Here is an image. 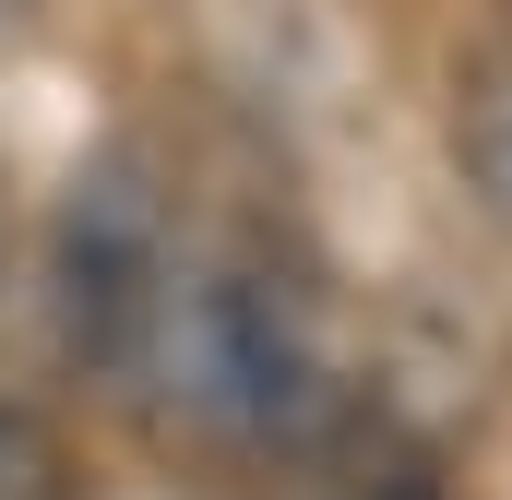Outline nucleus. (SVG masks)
Instances as JSON below:
<instances>
[{"label": "nucleus", "instance_id": "f257e3e1", "mask_svg": "<svg viewBox=\"0 0 512 500\" xmlns=\"http://www.w3.org/2000/svg\"><path fill=\"white\" fill-rule=\"evenodd\" d=\"M143 381H167V405H179L203 441L286 453V441L322 417V334H310V298H298L262 250H179L167 322H155V370Z\"/></svg>", "mask_w": 512, "mask_h": 500}, {"label": "nucleus", "instance_id": "f03ea898", "mask_svg": "<svg viewBox=\"0 0 512 500\" xmlns=\"http://www.w3.org/2000/svg\"><path fill=\"white\" fill-rule=\"evenodd\" d=\"M167 274H179V215L143 143H96L60 179L48 215V334L84 381H131L155 370V322H167Z\"/></svg>", "mask_w": 512, "mask_h": 500}, {"label": "nucleus", "instance_id": "7ed1b4c3", "mask_svg": "<svg viewBox=\"0 0 512 500\" xmlns=\"http://www.w3.org/2000/svg\"><path fill=\"white\" fill-rule=\"evenodd\" d=\"M286 465H298V500H453L441 489V453L382 417V405H334L322 393V417L286 441Z\"/></svg>", "mask_w": 512, "mask_h": 500}, {"label": "nucleus", "instance_id": "20e7f679", "mask_svg": "<svg viewBox=\"0 0 512 500\" xmlns=\"http://www.w3.org/2000/svg\"><path fill=\"white\" fill-rule=\"evenodd\" d=\"M453 155H465V191H477V203L512 227V72L465 96V120H453Z\"/></svg>", "mask_w": 512, "mask_h": 500}, {"label": "nucleus", "instance_id": "39448f33", "mask_svg": "<svg viewBox=\"0 0 512 500\" xmlns=\"http://www.w3.org/2000/svg\"><path fill=\"white\" fill-rule=\"evenodd\" d=\"M0 500H60V441L24 405H0Z\"/></svg>", "mask_w": 512, "mask_h": 500}]
</instances>
